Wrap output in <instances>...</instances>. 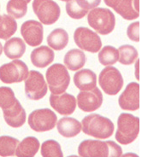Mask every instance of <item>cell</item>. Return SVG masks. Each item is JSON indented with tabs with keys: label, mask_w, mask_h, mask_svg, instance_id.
Here are the masks:
<instances>
[{
	"label": "cell",
	"mask_w": 142,
	"mask_h": 157,
	"mask_svg": "<svg viewBox=\"0 0 142 157\" xmlns=\"http://www.w3.org/2000/svg\"><path fill=\"white\" fill-rule=\"evenodd\" d=\"M17 23L8 15L0 16V39H8L16 32Z\"/></svg>",
	"instance_id": "obj_26"
},
{
	"label": "cell",
	"mask_w": 142,
	"mask_h": 157,
	"mask_svg": "<svg viewBox=\"0 0 142 157\" xmlns=\"http://www.w3.org/2000/svg\"><path fill=\"white\" fill-rule=\"evenodd\" d=\"M45 78L49 89L53 95L64 93L70 82V76L67 68L60 63H55L48 68Z\"/></svg>",
	"instance_id": "obj_5"
},
{
	"label": "cell",
	"mask_w": 142,
	"mask_h": 157,
	"mask_svg": "<svg viewBox=\"0 0 142 157\" xmlns=\"http://www.w3.org/2000/svg\"><path fill=\"white\" fill-rule=\"evenodd\" d=\"M100 1H67L66 11L73 19H81L90 10L95 9Z\"/></svg>",
	"instance_id": "obj_17"
},
{
	"label": "cell",
	"mask_w": 142,
	"mask_h": 157,
	"mask_svg": "<svg viewBox=\"0 0 142 157\" xmlns=\"http://www.w3.org/2000/svg\"><path fill=\"white\" fill-rule=\"evenodd\" d=\"M57 131L65 137H73L78 135L81 131V124L75 118L63 117L57 124Z\"/></svg>",
	"instance_id": "obj_21"
},
{
	"label": "cell",
	"mask_w": 142,
	"mask_h": 157,
	"mask_svg": "<svg viewBox=\"0 0 142 157\" xmlns=\"http://www.w3.org/2000/svg\"><path fill=\"white\" fill-rule=\"evenodd\" d=\"M99 83L106 94L116 95L123 86V78L116 67H106L100 72Z\"/></svg>",
	"instance_id": "obj_8"
},
{
	"label": "cell",
	"mask_w": 142,
	"mask_h": 157,
	"mask_svg": "<svg viewBox=\"0 0 142 157\" xmlns=\"http://www.w3.org/2000/svg\"><path fill=\"white\" fill-rule=\"evenodd\" d=\"M25 93L31 100H40L47 93V85L41 73L31 70L25 79Z\"/></svg>",
	"instance_id": "obj_11"
},
{
	"label": "cell",
	"mask_w": 142,
	"mask_h": 157,
	"mask_svg": "<svg viewBox=\"0 0 142 157\" xmlns=\"http://www.w3.org/2000/svg\"><path fill=\"white\" fill-rule=\"evenodd\" d=\"M118 51L111 45L102 48L99 53V61L102 65H113L118 61Z\"/></svg>",
	"instance_id": "obj_29"
},
{
	"label": "cell",
	"mask_w": 142,
	"mask_h": 157,
	"mask_svg": "<svg viewBox=\"0 0 142 157\" xmlns=\"http://www.w3.org/2000/svg\"><path fill=\"white\" fill-rule=\"evenodd\" d=\"M105 4L114 9L122 18L126 20L137 19L140 16V1H113L105 0Z\"/></svg>",
	"instance_id": "obj_15"
},
{
	"label": "cell",
	"mask_w": 142,
	"mask_h": 157,
	"mask_svg": "<svg viewBox=\"0 0 142 157\" xmlns=\"http://www.w3.org/2000/svg\"><path fill=\"white\" fill-rule=\"evenodd\" d=\"M75 86L81 90H89L96 87L97 76L90 69H81L74 75Z\"/></svg>",
	"instance_id": "obj_20"
},
{
	"label": "cell",
	"mask_w": 142,
	"mask_h": 157,
	"mask_svg": "<svg viewBox=\"0 0 142 157\" xmlns=\"http://www.w3.org/2000/svg\"><path fill=\"white\" fill-rule=\"evenodd\" d=\"M74 39L77 46L84 51L96 53L102 47L101 39L96 33L84 27L76 28L74 33Z\"/></svg>",
	"instance_id": "obj_10"
},
{
	"label": "cell",
	"mask_w": 142,
	"mask_h": 157,
	"mask_svg": "<svg viewBox=\"0 0 142 157\" xmlns=\"http://www.w3.org/2000/svg\"><path fill=\"white\" fill-rule=\"evenodd\" d=\"M103 95L98 87L89 90H81L77 96L80 109L84 112H93L102 105Z\"/></svg>",
	"instance_id": "obj_12"
},
{
	"label": "cell",
	"mask_w": 142,
	"mask_h": 157,
	"mask_svg": "<svg viewBox=\"0 0 142 157\" xmlns=\"http://www.w3.org/2000/svg\"><path fill=\"white\" fill-rule=\"evenodd\" d=\"M50 103L52 109L63 115H69L75 112L76 100L74 96L68 93L50 96Z\"/></svg>",
	"instance_id": "obj_16"
},
{
	"label": "cell",
	"mask_w": 142,
	"mask_h": 157,
	"mask_svg": "<svg viewBox=\"0 0 142 157\" xmlns=\"http://www.w3.org/2000/svg\"><path fill=\"white\" fill-rule=\"evenodd\" d=\"M4 54L10 59H18L24 55L26 51V44L20 38L14 37L7 40L4 44Z\"/></svg>",
	"instance_id": "obj_24"
},
{
	"label": "cell",
	"mask_w": 142,
	"mask_h": 157,
	"mask_svg": "<svg viewBox=\"0 0 142 157\" xmlns=\"http://www.w3.org/2000/svg\"><path fill=\"white\" fill-rule=\"evenodd\" d=\"M118 60L124 65H130L138 57V51L133 45L124 44L119 47Z\"/></svg>",
	"instance_id": "obj_30"
},
{
	"label": "cell",
	"mask_w": 142,
	"mask_h": 157,
	"mask_svg": "<svg viewBox=\"0 0 142 157\" xmlns=\"http://www.w3.org/2000/svg\"><path fill=\"white\" fill-rule=\"evenodd\" d=\"M121 157H139L138 155H136V154H134V153H126V154H124Z\"/></svg>",
	"instance_id": "obj_34"
},
{
	"label": "cell",
	"mask_w": 142,
	"mask_h": 157,
	"mask_svg": "<svg viewBox=\"0 0 142 157\" xmlns=\"http://www.w3.org/2000/svg\"><path fill=\"white\" fill-rule=\"evenodd\" d=\"M69 42V34L63 28H56L47 37L48 45L51 50L61 51L67 46Z\"/></svg>",
	"instance_id": "obj_25"
},
{
	"label": "cell",
	"mask_w": 142,
	"mask_h": 157,
	"mask_svg": "<svg viewBox=\"0 0 142 157\" xmlns=\"http://www.w3.org/2000/svg\"><path fill=\"white\" fill-rule=\"evenodd\" d=\"M140 132V118L133 114L122 113L117 120L116 139L121 144H129L134 142Z\"/></svg>",
	"instance_id": "obj_3"
},
{
	"label": "cell",
	"mask_w": 142,
	"mask_h": 157,
	"mask_svg": "<svg viewBox=\"0 0 142 157\" xmlns=\"http://www.w3.org/2000/svg\"><path fill=\"white\" fill-rule=\"evenodd\" d=\"M40 148V142L34 137H25L16 149L17 157H34Z\"/></svg>",
	"instance_id": "obj_22"
},
{
	"label": "cell",
	"mask_w": 142,
	"mask_h": 157,
	"mask_svg": "<svg viewBox=\"0 0 142 157\" xmlns=\"http://www.w3.org/2000/svg\"><path fill=\"white\" fill-rule=\"evenodd\" d=\"M83 132L87 135L105 139L114 132V124L110 119L98 114H92L84 118L81 121Z\"/></svg>",
	"instance_id": "obj_2"
},
{
	"label": "cell",
	"mask_w": 142,
	"mask_h": 157,
	"mask_svg": "<svg viewBox=\"0 0 142 157\" xmlns=\"http://www.w3.org/2000/svg\"><path fill=\"white\" fill-rule=\"evenodd\" d=\"M57 115L49 109L34 110L28 116V124L32 129L38 132L53 129L57 124Z\"/></svg>",
	"instance_id": "obj_6"
},
{
	"label": "cell",
	"mask_w": 142,
	"mask_h": 157,
	"mask_svg": "<svg viewBox=\"0 0 142 157\" xmlns=\"http://www.w3.org/2000/svg\"><path fill=\"white\" fill-rule=\"evenodd\" d=\"M20 142L10 136L0 137V156H13L16 155V147Z\"/></svg>",
	"instance_id": "obj_27"
},
{
	"label": "cell",
	"mask_w": 142,
	"mask_h": 157,
	"mask_svg": "<svg viewBox=\"0 0 142 157\" xmlns=\"http://www.w3.org/2000/svg\"><path fill=\"white\" fill-rule=\"evenodd\" d=\"M24 41L30 46H38L43 41V26L35 20H28L21 27Z\"/></svg>",
	"instance_id": "obj_13"
},
{
	"label": "cell",
	"mask_w": 142,
	"mask_h": 157,
	"mask_svg": "<svg viewBox=\"0 0 142 157\" xmlns=\"http://www.w3.org/2000/svg\"><path fill=\"white\" fill-rule=\"evenodd\" d=\"M28 75V66L21 60H14L0 67V79L6 84L22 82L27 78Z\"/></svg>",
	"instance_id": "obj_7"
},
{
	"label": "cell",
	"mask_w": 142,
	"mask_h": 157,
	"mask_svg": "<svg viewBox=\"0 0 142 157\" xmlns=\"http://www.w3.org/2000/svg\"><path fill=\"white\" fill-rule=\"evenodd\" d=\"M68 157H80V156H77V155H69V156Z\"/></svg>",
	"instance_id": "obj_36"
},
{
	"label": "cell",
	"mask_w": 142,
	"mask_h": 157,
	"mask_svg": "<svg viewBox=\"0 0 142 157\" xmlns=\"http://www.w3.org/2000/svg\"><path fill=\"white\" fill-rule=\"evenodd\" d=\"M16 100L17 99L11 88L6 86L0 87V108H2V109L5 110L10 108Z\"/></svg>",
	"instance_id": "obj_32"
},
{
	"label": "cell",
	"mask_w": 142,
	"mask_h": 157,
	"mask_svg": "<svg viewBox=\"0 0 142 157\" xmlns=\"http://www.w3.org/2000/svg\"><path fill=\"white\" fill-rule=\"evenodd\" d=\"M78 153L81 157H121L122 149L111 140L103 142L87 139L80 144Z\"/></svg>",
	"instance_id": "obj_1"
},
{
	"label": "cell",
	"mask_w": 142,
	"mask_h": 157,
	"mask_svg": "<svg viewBox=\"0 0 142 157\" xmlns=\"http://www.w3.org/2000/svg\"><path fill=\"white\" fill-rule=\"evenodd\" d=\"M63 62L68 69L76 71L83 67L87 62V57L82 51L79 49H72L65 54Z\"/></svg>",
	"instance_id": "obj_23"
},
{
	"label": "cell",
	"mask_w": 142,
	"mask_h": 157,
	"mask_svg": "<svg viewBox=\"0 0 142 157\" xmlns=\"http://www.w3.org/2000/svg\"><path fill=\"white\" fill-rule=\"evenodd\" d=\"M87 21L90 27L102 35H107L114 30L116 18L111 10L95 8L87 15Z\"/></svg>",
	"instance_id": "obj_4"
},
{
	"label": "cell",
	"mask_w": 142,
	"mask_h": 157,
	"mask_svg": "<svg viewBox=\"0 0 142 157\" xmlns=\"http://www.w3.org/2000/svg\"><path fill=\"white\" fill-rule=\"evenodd\" d=\"M55 55L51 48L42 45L36 48L31 53L32 63L37 67L43 68L51 64L54 60Z\"/></svg>",
	"instance_id": "obj_19"
},
{
	"label": "cell",
	"mask_w": 142,
	"mask_h": 157,
	"mask_svg": "<svg viewBox=\"0 0 142 157\" xmlns=\"http://www.w3.org/2000/svg\"><path fill=\"white\" fill-rule=\"evenodd\" d=\"M119 105L123 110L135 111L140 108V85L129 83L118 99Z\"/></svg>",
	"instance_id": "obj_14"
},
{
	"label": "cell",
	"mask_w": 142,
	"mask_h": 157,
	"mask_svg": "<svg viewBox=\"0 0 142 157\" xmlns=\"http://www.w3.org/2000/svg\"><path fill=\"white\" fill-rule=\"evenodd\" d=\"M4 121L12 127H21L26 121V112L18 100L7 109L3 110Z\"/></svg>",
	"instance_id": "obj_18"
},
{
	"label": "cell",
	"mask_w": 142,
	"mask_h": 157,
	"mask_svg": "<svg viewBox=\"0 0 142 157\" xmlns=\"http://www.w3.org/2000/svg\"><path fill=\"white\" fill-rule=\"evenodd\" d=\"M127 34L131 40L139 42L140 41V22L136 21V22L131 23L128 28Z\"/></svg>",
	"instance_id": "obj_33"
},
{
	"label": "cell",
	"mask_w": 142,
	"mask_h": 157,
	"mask_svg": "<svg viewBox=\"0 0 142 157\" xmlns=\"http://www.w3.org/2000/svg\"><path fill=\"white\" fill-rule=\"evenodd\" d=\"M28 4L29 1H9L6 6V10L10 16H11L12 18L20 19L27 14Z\"/></svg>",
	"instance_id": "obj_28"
},
{
	"label": "cell",
	"mask_w": 142,
	"mask_h": 157,
	"mask_svg": "<svg viewBox=\"0 0 142 157\" xmlns=\"http://www.w3.org/2000/svg\"><path fill=\"white\" fill-rule=\"evenodd\" d=\"M33 10L40 21L45 25L55 23L60 16V7L54 1L35 0L33 2Z\"/></svg>",
	"instance_id": "obj_9"
},
{
	"label": "cell",
	"mask_w": 142,
	"mask_h": 157,
	"mask_svg": "<svg viewBox=\"0 0 142 157\" xmlns=\"http://www.w3.org/2000/svg\"><path fill=\"white\" fill-rule=\"evenodd\" d=\"M2 52H3V45H2V44L0 43V56L2 54Z\"/></svg>",
	"instance_id": "obj_35"
},
{
	"label": "cell",
	"mask_w": 142,
	"mask_h": 157,
	"mask_svg": "<svg viewBox=\"0 0 142 157\" xmlns=\"http://www.w3.org/2000/svg\"><path fill=\"white\" fill-rule=\"evenodd\" d=\"M42 157H63L59 143L55 140H46L41 145Z\"/></svg>",
	"instance_id": "obj_31"
}]
</instances>
